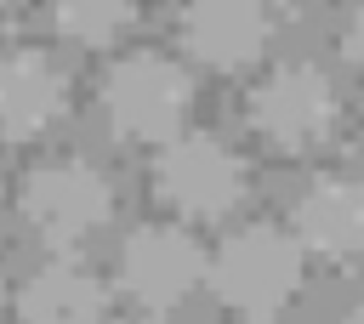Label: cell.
Here are the masks:
<instances>
[{"instance_id": "cell-11", "label": "cell", "mask_w": 364, "mask_h": 324, "mask_svg": "<svg viewBox=\"0 0 364 324\" xmlns=\"http://www.w3.org/2000/svg\"><path fill=\"white\" fill-rule=\"evenodd\" d=\"M46 11L74 45H108L136 23V0H46Z\"/></svg>"}, {"instance_id": "cell-1", "label": "cell", "mask_w": 364, "mask_h": 324, "mask_svg": "<svg viewBox=\"0 0 364 324\" xmlns=\"http://www.w3.org/2000/svg\"><path fill=\"white\" fill-rule=\"evenodd\" d=\"M301 273H307V250L290 227H273V222H250L239 233H228L210 256V290L222 307L245 313V318H273L296 290H301Z\"/></svg>"}, {"instance_id": "cell-5", "label": "cell", "mask_w": 364, "mask_h": 324, "mask_svg": "<svg viewBox=\"0 0 364 324\" xmlns=\"http://www.w3.org/2000/svg\"><path fill=\"white\" fill-rule=\"evenodd\" d=\"M245 114L262 142H273L284 153H307V148L330 142V131H336V85L313 63H284L267 80H256Z\"/></svg>"}, {"instance_id": "cell-7", "label": "cell", "mask_w": 364, "mask_h": 324, "mask_svg": "<svg viewBox=\"0 0 364 324\" xmlns=\"http://www.w3.org/2000/svg\"><path fill=\"white\" fill-rule=\"evenodd\" d=\"M182 51L199 68H250L273 40V6L267 0H188L176 17Z\"/></svg>"}, {"instance_id": "cell-16", "label": "cell", "mask_w": 364, "mask_h": 324, "mask_svg": "<svg viewBox=\"0 0 364 324\" xmlns=\"http://www.w3.org/2000/svg\"><path fill=\"white\" fill-rule=\"evenodd\" d=\"M0 6H11V0H0Z\"/></svg>"}, {"instance_id": "cell-14", "label": "cell", "mask_w": 364, "mask_h": 324, "mask_svg": "<svg viewBox=\"0 0 364 324\" xmlns=\"http://www.w3.org/2000/svg\"><path fill=\"white\" fill-rule=\"evenodd\" d=\"M245 324H273V318H245Z\"/></svg>"}, {"instance_id": "cell-13", "label": "cell", "mask_w": 364, "mask_h": 324, "mask_svg": "<svg viewBox=\"0 0 364 324\" xmlns=\"http://www.w3.org/2000/svg\"><path fill=\"white\" fill-rule=\"evenodd\" d=\"M341 324H364V307H358V313H347V318H341Z\"/></svg>"}, {"instance_id": "cell-10", "label": "cell", "mask_w": 364, "mask_h": 324, "mask_svg": "<svg viewBox=\"0 0 364 324\" xmlns=\"http://www.w3.org/2000/svg\"><path fill=\"white\" fill-rule=\"evenodd\" d=\"M17 318L23 324H108V290L80 261H46L23 279Z\"/></svg>"}, {"instance_id": "cell-2", "label": "cell", "mask_w": 364, "mask_h": 324, "mask_svg": "<svg viewBox=\"0 0 364 324\" xmlns=\"http://www.w3.org/2000/svg\"><path fill=\"white\" fill-rule=\"evenodd\" d=\"M97 102L114 125V136L125 142H171L182 125H188V108H193V80L182 63L159 57V51H131L119 57L102 85H97Z\"/></svg>"}, {"instance_id": "cell-8", "label": "cell", "mask_w": 364, "mask_h": 324, "mask_svg": "<svg viewBox=\"0 0 364 324\" xmlns=\"http://www.w3.org/2000/svg\"><path fill=\"white\" fill-rule=\"evenodd\" d=\"M290 233L318 261H336V267L358 261L364 256V182H353V176L307 182L290 210Z\"/></svg>"}, {"instance_id": "cell-15", "label": "cell", "mask_w": 364, "mask_h": 324, "mask_svg": "<svg viewBox=\"0 0 364 324\" xmlns=\"http://www.w3.org/2000/svg\"><path fill=\"white\" fill-rule=\"evenodd\" d=\"M142 324H159V318H142Z\"/></svg>"}, {"instance_id": "cell-9", "label": "cell", "mask_w": 364, "mask_h": 324, "mask_svg": "<svg viewBox=\"0 0 364 324\" xmlns=\"http://www.w3.org/2000/svg\"><path fill=\"white\" fill-rule=\"evenodd\" d=\"M68 108V74L57 68V57L17 45L0 51V136L28 142L40 131H51Z\"/></svg>"}, {"instance_id": "cell-3", "label": "cell", "mask_w": 364, "mask_h": 324, "mask_svg": "<svg viewBox=\"0 0 364 324\" xmlns=\"http://www.w3.org/2000/svg\"><path fill=\"white\" fill-rule=\"evenodd\" d=\"M154 193L188 222H222L245 199V159L210 131H176L159 142Z\"/></svg>"}, {"instance_id": "cell-6", "label": "cell", "mask_w": 364, "mask_h": 324, "mask_svg": "<svg viewBox=\"0 0 364 324\" xmlns=\"http://www.w3.org/2000/svg\"><path fill=\"white\" fill-rule=\"evenodd\" d=\"M210 273L205 261V244L176 227V222H142L125 244H119V290L136 301V307H176L199 279Z\"/></svg>"}, {"instance_id": "cell-12", "label": "cell", "mask_w": 364, "mask_h": 324, "mask_svg": "<svg viewBox=\"0 0 364 324\" xmlns=\"http://www.w3.org/2000/svg\"><path fill=\"white\" fill-rule=\"evenodd\" d=\"M341 57H347V68L364 80V6L347 17V28H341Z\"/></svg>"}, {"instance_id": "cell-4", "label": "cell", "mask_w": 364, "mask_h": 324, "mask_svg": "<svg viewBox=\"0 0 364 324\" xmlns=\"http://www.w3.org/2000/svg\"><path fill=\"white\" fill-rule=\"evenodd\" d=\"M23 222L46 239V244H80L85 233H97L114 210V188L97 165L85 159H46L23 176L17 193Z\"/></svg>"}]
</instances>
